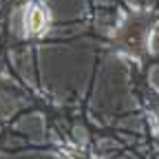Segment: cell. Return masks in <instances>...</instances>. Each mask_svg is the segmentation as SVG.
Wrapping results in <instances>:
<instances>
[{
  "label": "cell",
  "mask_w": 159,
  "mask_h": 159,
  "mask_svg": "<svg viewBox=\"0 0 159 159\" xmlns=\"http://www.w3.org/2000/svg\"><path fill=\"white\" fill-rule=\"evenodd\" d=\"M150 29H152V18L148 13L130 16L122 25V29L117 31V47L128 51V53H133V55H139L146 49Z\"/></svg>",
  "instance_id": "1"
},
{
  "label": "cell",
  "mask_w": 159,
  "mask_h": 159,
  "mask_svg": "<svg viewBox=\"0 0 159 159\" xmlns=\"http://www.w3.org/2000/svg\"><path fill=\"white\" fill-rule=\"evenodd\" d=\"M27 29H29V33H40L44 27H47V13L40 9V7H31L29 11H27Z\"/></svg>",
  "instance_id": "2"
}]
</instances>
